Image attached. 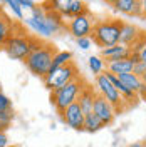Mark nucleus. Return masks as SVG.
<instances>
[{
    "label": "nucleus",
    "mask_w": 146,
    "mask_h": 147,
    "mask_svg": "<svg viewBox=\"0 0 146 147\" xmlns=\"http://www.w3.org/2000/svg\"><path fill=\"white\" fill-rule=\"evenodd\" d=\"M40 42H42L40 37L27 34V32L24 30V27H22V24H20L18 28H17V32H15V35L3 45L2 50L9 55L10 59L25 62V59L35 50L37 47L40 45Z\"/></svg>",
    "instance_id": "1"
},
{
    "label": "nucleus",
    "mask_w": 146,
    "mask_h": 147,
    "mask_svg": "<svg viewBox=\"0 0 146 147\" xmlns=\"http://www.w3.org/2000/svg\"><path fill=\"white\" fill-rule=\"evenodd\" d=\"M57 52H59V50H57V47H55L52 42L42 40L40 45L37 47L35 50L25 59L24 64H25L27 70L32 74V75H35L39 79H44L47 74H49L50 67H52V60H54V55L57 54Z\"/></svg>",
    "instance_id": "2"
},
{
    "label": "nucleus",
    "mask_w": 146,
    "mask_h": 147,
    "mask_svg": "<svg viewBox=\"0 0 146 147\" xmlns=\"http://www.w3.org/2000/svg\"><path fill=\"white\" fill-rule=\"evenodd\" d=\"M121 27H123V20H119V18H104V20L94 22V27L91 32L92 44L101 47V50L118 45Z\"/></svg>",
    "instance_id": "3"
},
{
    "label": "nucleus",
    "mask_w": 146,
    "mask_h": 147,
    "mask_svg": "<svg viewBox=\"0 0 146 147\" xmlns=\"http://www.w3.org/2000/svg\"><path fill=\"white\" fill-rule=\"evenodd\" d=\"M86 84L87 82L84 80V77L81 75L76 80H72L71 84H67L64 87L50 92V104L55 107L57 114L64 112L69 105H72L74 102H77V97H79V94H81V90L84 89Z\"/></svg>",
    "instance_id": "4"
},
{
    "label": "nucleus",
    "mask_w": 146,
    "mask_h": 147,
    "mask_svg": "<svg viewBox=\"0 0 146 147\" xmlns=\"http://www.w3.org/2000/svg\"><path fill=\"white\" fill-rule=\"evenodd\" d=\"M77 77H81L79 69H77V65L74 64V62H71V64L64 65V67H57V69L50 67L49 74L42 79V82H44V87L49 92H54L57 89L67 85V84H71Z\"/></svg>",
    "instance_id": "5"
},
{
    "label": "nucleus",
    "mask_w": 146,
    "mask_h": 147,
    "mask_svg": "<svg viewBox=\"0 0 146 147\" xmlns=\"http://www.w3.org/2000/svg\"><path fill=\"white\" fill-rule=\"evenodd\" d=\"M94 89H96V92L99 94L101 97H104V99L114 107V110H116L118 115L128 110L126 109V104H124L123 97H121V94H119L118 89L109 82V79L106 77V74H101V75L96 77V80H94Z\"/></svg>",
    "instance_id": "6"
},
{
    "label": "nucleus",
    "mask_w": 146,
    "mask_h": 147,
    "mask_svg": "<svg viewBox=\"0 0 146 147\" xmlns=\"http://www.w3.org/2000/svg\"><path fill=\"white\" fill-rule=\"evenodd\" d=\"M46 5L50 10L57 12L62 18H74L89 13L87 3L82 0H50V2H46Z\"/></svg>",
    "instance_id": "7"
},
{
    "label": "nucleus",
    "mask_w": 146,
    "mask_h": 147,
    "mask_svg": "<svg viewBox=\"0 0 146 147\" xmlns=\"http://www.w3.org/2000/svg\"><path fill=\"white\" fill-rule=\"evenodd\" d=\"M92 27H94V20H92L91 13L69 18L65 22V30L72 37H76V40L84 38V37H91Z\"/></svg>",
    "instance_id": "8"
},
{
    "label": "nucleus",
    "mask_w": 146,
    "mask_h": 147,
    "mask_svg": "<svg viewBox=\"0 0 146 147\" xmlns=\"http://www.w3.org/2000/svg\"><path fill=\"white\" fill-rule=\"evenodd\" d=\"M61 115V119L64 122L65 125H69L71 129L74 130H84V117H86V114L82 112V109L79 107V104L77 102H74L72 105H69L64 112H61L59 114Z\"/></svg>",
    "instance_id": "9"
},
{
    "label": "nucleus",
    "mask_w": 146,
    "mask_h": 147,
    "mask_svg": "<svg viewBox=\"0 0 146 147\" xmlns=\"http://www.w3.org/2000/svg\"><path fill=\"white\" fill-rule=\"evenodd\" d=\"M92 112L99 117V120L104 125H111V124L114 122V119H116V115H118L116 110H114V107H113L104 97H101L99 94H98V97H96V100H94Z\"/></svg>",
    "instance_id": "10"
},
{
    "label": "nucleus",
    "mask_w": 146,
    "mask_h": 147,
    "mask_svg": "<svg viewBox=\"0 0 146 147\" xmlns=\"http://www.w3.org/2000/svg\"><path fill=\"white\" fill-rule=\"evenodd\" d=\"M145 35V32L141 28H138L134 24H129V22H123V27H121V35H119V44L124 47H131L136 44L141 37Z\"/></svg>",
    "instance_id": "11"
},
{
    "label": "nucleus",
    "mask_w": 146,
    "mask_h": 147,
    "mask_svg": "<svg viewBox=\"0 0 146 147\" xmlns=\"http://www.w3.org/2000/svg\"><path fill=\"white\" fill-rule=\"evenodd\" d=\"M40 5H42L44 12H46L44 22H46V25H47V28H49V32H50L52 35H59L61 32H64V30H65V22H64V18L61 17L57 12H54V10L49 9V7L46 5V2H44V3H40Z\"/></svg>",
    "instance_id": "12"
},
{
    "label": "nucleus",
    "mask_w": 146,
    "mask_h": 147,
    "mask_svg": "<svg viewBox=\"0 0 146 147\" xmlns=\"http://www.w3.org/2000/svg\"><path fill=\"white\" fill-rule=\"evenodd\" d=\"M18 25L20 24H15L9 15H5L3 12H0V49H3V45L15 35Z\"/></svg>",
    "instance_id": "13"
},
{
    "label": "nucleus",
    "mask_w": 146,
    "mask_h": 147,
    "mask_svg": "<svg viewBox=\"0 0 146 147\" xmlns=\"http://www.w3.org/2000/svg\"><path fill=\"white\" fill-rule=\"evenodd\" d=\"M109 3L119 13H124L129 17H141V2L139 0H114Z\"/></svg>",
    "instance_id": "14"
},
{
    "label": "nucleus",
    "mask_w": 146,
    "mask_h": 147,
    "mask_svg": "<svg viewBox=\"0 0 146 147\" xmlns=\"http://www.w3.org/2000/svg\"><path fill=\"white\" fill-rule=\"evenodd\" d=\"M131 55V49L129 47H124L118 44V45L108 47V49H102L101 50L99 57L108 64V62H114V60H123V59H128Z\"/></svg>",
    "instance_id": "15"
},
{
    "label": "nucleus",
    "mask_w": 146,
    "mask_h": 147,
    "mask_svg": "<svg viewBox=\"0 0 146 147\" xmlns=\"http://www.w3.org/2000/svg\"><path fill=\"white\" fill-rule=\"evenodd\" d=\"M96 97H98L96 89L87 82L86 85H84V89L81 90L79 97H77V104H79V107L82 109L84 114H91V112H92V107H94V100H96Z\"/></svg>",
    "instance_id": "16"
},
{
    "label": "nucleus",
    "mask_w": 146,
    "mask_h": 147,
    "mask_svg": "<svg viewBox=\"0 0 146 147\" xmlns=\"http://www.w3.org/2000/svg\"><path fill=\"white\" fill-rule=\"evenodd\" d=\"M131 57V55H129ZM123 59V60H114V62H108L106 64V72L114 74V75H124V74H133L134 69V62L131 59Z\"/></svg>",
    "instance_id": "17"
},
{
    "label": "nucleus",
    "mask_w": 146,
    "mask_h": 147,
    "mask_svg": "<svg viewBox=\"0 0 146 147\" xmlns=\"http://www.w3.org/2000/svg\"><path fill=\"white\" fill-rule=\"evenodd\" d=\"M25 24H27L29 27L35 32L37 37H39V35H42V37H52V34L49 32V28H47L46 22H44V18L29 17V18H25Z\"/></svg>",
    "instance_id": "18"
},
{
    "label": "nucleus",
    "mask_w": 146,
    "mask_h": 147,
    "mask_svg": "<svg viewBox=\"0 0 146 147\" xmlns=\"http://www.w3.org/2000/svg\"><path fill=\"white\" fill-rule=\"evenodd\" d=\"M121 82L128 87L129 90H133L134 94H139L143 89V82H141V77H138L134 74H124V75H119Z\"/></svg>",
    "instance_id": "19"
},
{
    "label": "nucleus",
    "mask_w": 146,
    "mask_h": 147,
    "mask_svg": "<svg viewBox=\"0 0 146 147\" xmlns=\"http://www.w3.org/2000/svg\"><path fill=\"white\" fill-rule=\"evenodd\" d=\"M106 125L102 124L99 120V117L91 112V114H86V117H84V130L86 132H89V134H94V132H98L101 129H104Z\"/></svg>",
    "instance_id": "20"
},
{
    "label": "nucleus",
    "mask_w": 146,
    "mask_h": 147,
    "mask_svg": "<svg viewBox=\"0 0 146 147\" xmlns=\"http://www.w3.org/2000/svg\"><path fill=\"white\" fill-rule=\"evenodd\" d=\"M87 64H89V69H91L92 75H101V74H104L106 70V62L101 59L99 55H91L89 59H87Z\"/></svg>",
    "instance_id": "21"
},
{
    "label": "nucleus",
    "mask_w": 146,
    "mask_h": 147,
    "mask_svg": "<svg viewBox=\"0 0 146 147\" xmlns=\"http://www.w3.org/2000/svg\"><path fill=\"white\" fill-rule=\"evenodd\" d=\"M72 52H69V50H59L57 54L54 55V60H52V67H64V65L71 64V62H74L72 60Z\"/></svg>",
    "instance_id": "22"
},
{
    "label": "nucleus",
    "mask_w": 146,
    "mask_h": 147,
    "mask_svg": "<svg viewBox=\"0 0 146 147\" xmlns=\"http://www.w3.org/2000/svg\"><path fill=\"white\" fill-rule=\"evenodd\" d=\"M14 119H15L14 109L0 112V132H7V130L12 127V122H14Z\"/></svg>",
    "instance_id": "23"
},
{
    "label": "nucleus",
    "mask_w": 146,
    "mask_h": 147,
    "mask_svg": "<svg viewBox=\"0 0 146 147\" xmlns=\"http://www.w3.org/2000/svg\"><path fill=\"white\" fill-rule=\"evenodd\" d=\"M5 5L12 10V13H14L18 20H24V10L20 7V2H18V0H7Z\"/></svg>",
    "instance_id": "24"
},
{
    "label": "nucleus",
    "mask_w": 146,
    "mask_h": 147,
    "mask_svg": "<svg viewBox=\"0 0 146 147\" xmlns=\"http://www.w3.org/2000/svg\"><path fill=\"white\" fill-rule=\"evenodd\" d=\"M12 100H10L9 97L2 92L0 94V112H3V110H12Z\"/></svg>",
    "instance_id": "25"
},
{
    "label": "nucleus",
    "mask_w": 146,
    "mask_h": 147,
    "mask_svg": "<svg viewBox=\"0 0 146 147\" xmlns=\"http://www.w3.org/2000/svg\"><path fill=\"white\" fill-rule=\"evenodd\" d=\"M77 47H79L81 50H87V49H91V47H92L91 37H84V38H79V40H77Z\"/></svg>",
    "instance_id": "26"
},
{
    "label": "nucleus",
    "mask_w": 146,
    "mask_h": 147,
    "mask_svg": "<svg viewBox=\"0 0 146 147\" xmlns=\"http://www.w3.org/2000/svg\"><path fill=\"white\" fill-rule=\"evenodd\" d=\"M133 74H134V75H138V77H143V75L146 74V64H145V62H141V60H139L138 64H134Z\"/></svg>",
    "instance_id": "27"
},
{
    "label": "nucleus",
    "mask_w": 146,
    "mask_h": 147,
    "mask_svg": "<svg viewBox=\"0 0 146 147\" xmlns=\"http://www.w3.org/2000/svg\"><path fill=\"white\" fill-rule=\"evenodd\" d=\"M20 2V7H22V10H32L37 7V3L34 2V0H18Z\"/></svg>",
    "instance_id": "28"
},
{
    "label": "nucleus",
    "mask_w": 146,
    "mask_h": 147,
    "mask_svg": "<svg viewBox=\"0 0 146 147\" xmlns=\"http://www.w3.org/2000/svg\"><path fill=\"white\" fill-rule=\"evenodd\" d=\"M9 136L7 132H0V147H9Z\"/></svg>",
    "instance_id": "29"
},
{
    "label": "nucleus",
    "mask_w": 146,
    "mask_h": 147,
    "mask_svg": "<svg viewBox=\"0 0 146 147\" xmlns=\"http://www.w3.org/2000/svg\"><path fill=\"white\" fill-rule=\"evenodd\" d=\"M139 60H141V62H145L146 64V44H145V47H143V49H141V52H139Z\"/></svg>",
    "instance_id": "30"
},
{
    "label": "nucleus",
    "mask_w": 146,
    "mask_h": 147,
    "mask_svg": "<svg viewBox=\"0 0 146 147\" xmlns=\"http://www.w3.org/2000/svg\"><path fill=\"white\" fill-rule=\"evenodd\" d=\"M128 147H146V140H138V142H133V144H129Z\"/></svg>",
    "instance_id": "31"
},
{
    "label": "nucleus",
    "mask_w": 146,
    "mask_h": 147,
    "mask_svg": "<svg viewBox=\"0 0 146 147\" xmlns=\"http://www.w3.org/2000/svg\"><path fill=\"white\" fill-rule=\"evenodd\" d=\"M141 17H146V0L141 2Z\"/></svg>",
    "instance_id": "32"
},
{
    "label": "nucleus",
    "mask_w": 146,
    "mask_h": 147,
    "mask_svg": "<svg viewBox=\"0 0 146 147\" xmlns=\"http://www.w3.org/2000/svg\"><path fill=\"white\" fill-rule=\"evenodd\" d=\"M141 82H143V84H145V85H146V74H145V75H143V77H141Z\"/></svg>",
    "instance_id": "33"
},
{
    "label": "nucleus",
    "mask_w": 146,
    "mask_h": 147,
    "mask_svg": "<svg viewBox=\"0 0 146 147\" xmlns=\"http://www.w3.org/2000/svg\"><path fill=\"white\" fill-rule=\"evenodd\" d=\"M0 94H2V85H0Z\"/></svg>",
    "instance_id": "34"
},
{
    "label": "nucleus",
    "mask_w": 146,
    "mask_h": 147,
    "mask_svg": "<svg viewBox=\"0 0 146 147\" xmlns=\"http://www.w3.org/2000/svg\"><path fill=\"white\" fill-rule=\"evenodd\" d=\"M9 147H18V146H9Z\"/></svg>",
    "instance_id": "35"
},
{
    "label": "nucleus",
    "mask_w": 146,
    "mask_h": 147,
    "mask_svg": "<svg viewBox=\"0 0 146 147\" xmlns=\"http://www.w3.org/2000/svg\"><path fill=\"white\" fill-rule=\"evenodd\" d=\"M0 12H2V9H0Z\"/></svg>",
    "instance_id": "36"
}]
</instances>
